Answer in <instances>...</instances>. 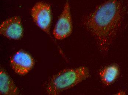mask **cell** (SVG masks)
Returning a JSON list of instances; mask_svg holds the SVG:
<instances>
[{"label":"cell","mask_w":128,"mask_h":95,"mask_svg":"<svg viewBox=\"0 0 128 95\" xmlns=\"http://www.w3.org/2000/svg\"><path fill=\"white\" fill-rule=\"evenodd\" d=\"M72 31V23L70 7L68 2L65 4L53 31V35L56 39L63 40L69 37Z\"/></svg>","instance_id":"cell-4"},{"label":"cell","mask_w":128,"mask_h":95,"mask_svg":"<svg viewBox=\"0 0 128 95\" xmlns=\"http://www.w3.org/2000/svg\"><path fill=\"white\" fill-rule=\"evenodd\" d=\"M119 69L116 65H112L104 68L100 72V79L104 85L109 86L117 78Z\"/></svg>","instance_id":"cell-8"},{"label":"cell","mask_w":128,"mask_h":95,"mask_svg":"<svg viewBox=\"0 0 128 95\" xmlns=\"http://www.w3.org/2000/svg\"><path fill=\"white\" fill-rule=\"evenodd\" d=\"M90 76L89 70L86 67L65 69L52 75L48 81L46 85L47 93L59 95L87 79Z\"/></svg>","instance_id":"cell-2"},{"label":"cell","mask_w":128,"mask_h":95,"mask_svg":"<svg viewBox=\"0 0 128 95\" xmlns=\"http://www.w3.org/2000/svg\"><path fill=\"white\" fill-rule=\"evenodd\" d=\"M10 64L15 73L24 75L32 70L34 62L32 56L26 52L18 51L12 56Z\"/></svg>","instance_id":"cell-5"},{"label":"cell","mask_w":128,"mask_h":95,"mask_svg":"<svg viewBox=\"0 0 128 95\" xmlns=\"http://www.w3.org/2000/svg\"><path fill=\"white\" fill-rule=\"evenodd\" d=\"M31 14L36 24L47 33H50L52 21L50 5L43 2H38L32 8Z\"/></svg>","instance_id":"cell-3"},{"label":"cell","mask_w":128,"mask_h":95,"mask_svg":"<svg viewBox=\"0 0 128 95\" xmlns=\"http://www.w3.org/2000/svg\"><path fill=\"white\" fill-rule=\"evenodd\" d=\"M23 31L21 19L18 16L12 17L3 22L0 26V34L9 39H20Z\"/></svg>","instance_id":"cell-6"},{"label":"cell","mask_w":128,"mask_h":95,"mask_svg":"<svg viewBox=\"0 0 128 95\" xmlns=\"http://www.w3.org/2000/svg\"><path fill=\"white\" fill-rule=\"evenodd\" d=\"M128 8V4L124 0H107L96 7L84 20V25L95 38L101 52L109 51Z\"/></svg>","instance_id":"cell-1"},{"label":"cell","mask_w":128,"mask_h":95,"mask_svg":"<svg viewBox=\"0 0 128 95\" xmlns=\"http://www.w3.org/2000/svg\"><path fill=\"white\" fill-rule=\"evenodd\" d=\"M0 93L4 95H18L19 91L8 73L3 69L0 72Z\"/></svg>","instance_id":"cell-7"}]
</instances>
